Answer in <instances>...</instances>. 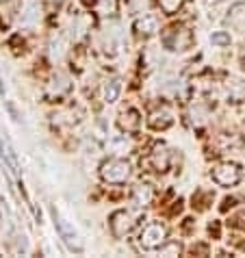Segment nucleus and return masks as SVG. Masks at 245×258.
<instances>
[{"label": "nucleus", "instance_id": "f257e3e1", "mask_svg": "<svg viewBox=\"0 0 245 258\" xmlns=\"http://www.w3.org/2000/svg\"><path fill=\"white\" fill-rule=\"evenodd\" d=\"M133 169H131V163L124 161V159H109L102 163L100 167V176H102L104 182H111V184H121L131 178Z\"/></svg>", "mask_w": 245, "mask_h": 258}, {"label": "nucleus", "instance_id": "f03ea898", "mask_svg": "<svg viewBox=\"0 0 245 258\" xmlns=\"http://www.w3.org/2000/svg\"><path fill=\"white\" fill-rule=\"evenodd\" d=\"M167 239V228H165L161 221H152L141 230L139 234V245L143 249H158Z\"/></svg>", "mask_w": 245, "mask_h": 258}, {"label": "nucleus", "instance_id": "7ed1b4c3", "mask_svg": "<svg viewBox=\"0 0 245 258\" xmlns=\"http://www.w3.org/2000/svg\"><path fill=\"white\" fill-rule=\"evenodd\" d=\"M18 22L22 28H35L41 22V3L39 0H24L20 7Z\"/></svg>", "mask_w": 245, "mask_h": 258}, {"label": "nucleus", "instance_id": "20e7f679", "mask_svg": "<svg viewBox=\"0 0 245 258\" xmlns=\"http://www.w3.org/2000/svg\"><path fill=\"white\" fill-rule=\"evenodd\" d=\"M213 180L221 184V187H232L241 180V169L234 163H223L219 167H215L213 171Z\"/></svg>", "mask_w": 245, "mask_h": 258}, {"label": "nucleus", "instance_id": "39448f33", "mask_svg": "<svg viewBox=\"0 0 245 258\" xmlns=\"http://www.w3.org/2000/svg\"><path fill=\"white\" fill-rule=\"evenodd\" d=\"M52 217H54V226H56V230H59L61 239L66 241V245H68L70 249H76V252H81V249H83V243L78 241V234H76L74 228H72L59 213H52Z\"/></svg>", "mask_w": 245, "mask_h": 258}, {"label": "nucleus", "instance_id": "423d86ee", "mask_svg": "<svg viewBox=\"0 0 245 258\" xmlns=\"http://www.w3.org/2000/svg\"><path fill=\"white\" fill-rule=\"evenodd\" d=\"M135 226V221H133V215L131 213H126V211H117V213H113L111 215V232L117 236H124L131 232V228Z\"/></svg>", "mask_w": 245, "mask_h": 258}, {"label": "nucleus", "instance_id": "0eeeda50", "mask_svg": "<svg viewBox=\"0 0 245 258\" xmlns=\"http://www.w3.org/2000/svg\"><path fill=\"white\" fill-rule=\"evenodd\" d=\"M102 39H104V50L106 52H117L121 48V28L119 26H111V28H104L102 31Z\"/></svg>", "mask_w": 245, "mask_h": 258}, {"label": "nucleus", "instance_id": "6e6552de", "mask_svg": "<svg viewBox=\"0 0 245 258\" xmlns=\"http://www.w3.org/2000/svg\"><path fill=\"white\" fill-rule=\"evenodd\" d=\"M154 200V189L150 187V184H139V187H135L133 191V204L137 209H143V206L152 204Z\"/></svg>", "mask_w": 245, "mask_h": 258}, {"label": "nucleus", "instance_id": "1a4fd4ad", "mask_svg": "<svg viewBox=\"0 0 245 258\" xmlns=\"http://www.w3.org/2000/svg\"><path fill=\"white\" fill-rule=\"evenodd\" d=\"M70 78L68 76H56L52 78V81L48 83V89H46V94L50 98H61V96H66L68 91H70Z\"/></svg>", "mask_w": 245, "mask_h": 258}, {"label": "nucleus", "instance_id": "9d476101", "mask_svg": "<svg viewBox=\"0 0 245 258\" xmlns=\"http://www.w3.org/2000/svg\"><path fill=\"white\" fill-rule=\"evenodd\" d=\"M139 126H141V117H139V113H137L135 109H128V111H124L119 115V128L121 131L135 133Z\"/></svg>", "mask_w": 245, "mask_h": 258}, {"label": "nucleus", "instance_id": "9b49d317", "mask_svg": "<svg viewBox=\"0 0 245 258\" xmlns=\"http://www.w3.org/2000/svg\"><path fill=\"white\" fill-rule=\"evenodd\" d=\"M135 28L141 35H152L158 31V20H156V16H152V13H141V18L137 20Z\"/></svg>", "mask_w": 245, "mask_h": 258}, {"label": "nucleus", "instance_id": "f8f14e48", "mask_svg": "<svg viewBox=\"0 0 245 258\" xmlns=\"http://www.w3.org/2000/svg\"><path fill=\"white\" fill-rule=\"evenodd\" d=\"M119 94H121V81H119V78H111V81L104 83V87H102V98H104L106 104L117 102Z\"/></svg>", "mask_w": 245, "mask_h": 258}, {"label": "nucleus", "instance_id": "ddd939ff", "mask_svg": "<svg viewBox=\"0 0 245 258\" xmlns=\"http://www.w3.org/2000/svg\"><path fill=\"white\" fill-rule=\"evenodd\" d=\"M0 154H3L5 163H9V165H11V169H13V171H18V159H16V154H13V148H11L9 139H7L3 133H0Z\"/></svg>", "mask_w": 245, "mask_h": 258}, {"label": "nucleus", "instance_id": "4468645a", "mask_svg": "<svg viewBox=\"0 0 245 258\" xmlns=\"http://www.w3.org/2000/svg\"><path fill=\"white\" fill-rule=\"evenodd\" d=\"M171 121H174V117H171V111L169 109H161V111L152 113V117H150V126L158 131V128H167Z\"/></svg>", "mask_w": 245, "mask_h": 258}, {"label": "nucleus", "instance_id": "2eb2a0df", "mask_svg": "<svg viewBox=\"0 0 245 258\" xmlns=\"http://www.w3.org/2000/svg\"><path fill=\"white\" fill-rule=\"evenodd\" d=\"M93 9H96V13H100L102 18H109L117 11V0H96Z\"/></svg>", "mask_w": 245, "mask_h": 258}, {"label": "nucleus", "instance_id": "dca6fc26", "mask_svg": "<svg viewBox=\"0 0 245 258\" xmlns=\"http://www.w3.org/2000/svg\"><path fill=\"white\" fill-rule=\"evenodd\" d=\"M150 161H152L156 171H165L167 169V165H169V156H167V152H165V148H156L152 152V159Z\"/></svg>", "mask_w": 245, "mask_h": 258}, {"label": "nucleus", "instance_id": "f3484780", "mask_svg": "<svg viewBox=\"0 0 245 258\" xmlns=\"http://www.w3.org/2000/svg\"><path fill=\"white\" fill-rule=\"evenodd\" d=\"M228 96L232 100H245V83L243 81H230L228 83Z\"/></svg>", "mask_w": 245, "mask_h": 258}, {"label": "nucleus", "instance_id": "a211bd4d", "mask_svg": "<svg viewBox=\"0 0 245 258\" xmlns=\"http://www.w3.org/2000/svg\"><path fill=\"white\" fill-rule=\"evenodd\" d=\"M228 20L232 24H239V22H245V3H239V5H234L232 9H230V16Z\"/></svg>", "mask_w": 245, "mask_h": 258}, {"label": "nucleus", "instance_id": "6ab92c4d", "mask_svg": "<svg viewBox=\"0 0 245 258\" xmlns=\"http://www.w3.org/2000/svg\"><path fill=\"white\" fill-rule=\"evenodd\" d=\"M206 117H208V111L204 109V106L198 104V106H193V109H191V121H193V124L202 126L206 121Z\"/></svg>", "mask_w": 245, "mask_h": 258}, {"label": "nucleus", "instance_id": "aec40b11", "mask_svg": "<svg viewBox=\"0 0 245 258\" xmlns=\"http://www.w3.org/2000/svg\"><path fill=\"white\" fill-rule=\"evenodd\" d=\"M63 52H66V46H63L61 39H52V44H50V56H52V61H61L63 59Z\"/></svg>", "mask_w": 245, "mask_h": 258}, {"label": "nucleus", "instance_id": "412c9836", "mask_svg": "<svg viewBox=\"0 0 245 258\" xmlns=\"http://www.w3.org/2000/svg\"><path fill=\"white\" fill-rule=\"evenodd\" d=\"M185 0H161V7L165 13H176L180 7H182Z\"/></svg>", "mask_w": 245, "mask_h": 258}, {"label": "nucleus", "instance_id": "4be33fe9", "mask_svg": "<svg viewBox=\"0 0 245 258\" xmlns=\"http://www.w3.org/2000/svg\"><path fill=\"white\" fill-rule=\"evenodd\" d=\"M158 254H161V256H171V254H180V245H178V243H169V245H161V247H158Z\"/></svg>", "mask_w": 245, "mask_h": 258}, {"label": "nucleus", "instance_id": "5701e85b", "mask_svg": "<svg viewBox=\"0 0 245 258\" xmlns=\"http://www.w3.org/2000/svg\"><path fill=\"white\" fill-rule=\"evenodd\" d=\"M211 41H213V44H217V46H228L230 44V35L217 33V35H213V37H211Z\"/></svg>", "mask_w": 245, "mask_h": 258}]
</instances>
